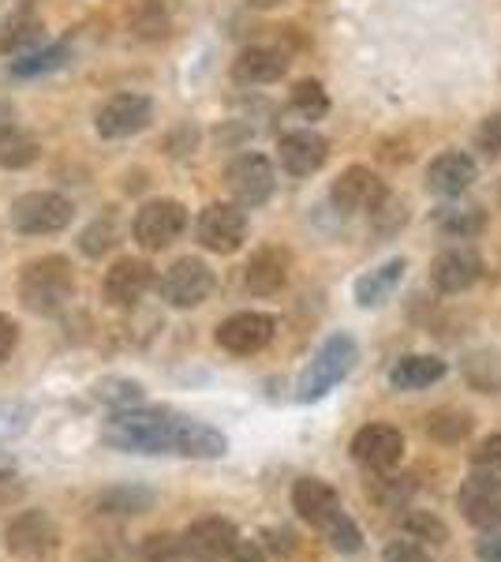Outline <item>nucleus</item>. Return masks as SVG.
Here are the masks:
<instances>
[{
  "label": "nucleus",
  "instance_id": "4be33fe9",
  "mask_svg": "<svg viewBox=\"0 0 501 562\" xmlns=\"http://www.w3.org/2000/svg\"><path fill=\"white\" fill-rule=\"evenodd\" d=\"M288 71V57L273 45H248L240 57L232 60V79L243 87H266L277 83Z\"/></svg>",
  "mask_w": 501,
  "mask_h": 562
},
{
  "label": "nucleus",
  "instance_id": "58836bf2",
  "mask_svg": "<svg viewBox=\"0 0 501 562\" xmlns=\"http://www.w3.org/2000/svg\"><path fill=\"white\" fill-rule=\"evenodd\" d=\"M471 465L482 469V473H501V431L482 435L471 450Z\"/></svg>",
  "mask_w": 501,
  "mask_h": 562
},
{
  "label": "nucleus",
  "instance_id": "bb28decb",
  "mask_svg": "<svg viewBox=\"0 0 501 562\" xmlns=\"http://www.w3.org/2000/svg\"><path fill=\"white\" fill-rule=\"evenodd\" d=\"M38 139L34 135H26L20 128H0V169H26V166H34L38 161Z\"/></svg>",
  "mask_w": 501,
  "mask_h": 562
},
{
  "label": "nucleus",
  "instance_id": "9d476101",
  "mask_svg": "<svg viewBox=\"0 0 501 562\" xmlns=\"http://www.w3.org/2000/svg\"><path fill=\"white\" fill-rule=\"evenodd\" d=\"M225 188L236 199V206H262L277 188V173L266 154H240L225 169Z\"/></svg>",
  "mask_w": 501,
  "mask_h": 562
},
{
  "label": "nucleus",
  "instance_id": "c03bdc74",
  "mask_svg": "<svg viewBox=\"0 0 501 562\" xmlns=\"http://www.w3.org/2000/svg\"><path fill=\"white\" fill-rule=\"evenodd\" d=\"M476 559L479 562H501V525H494V529H482V537L476 540Z\"/></svg>",
  "mask_w": 501,
  "mask_h": 562
},
{
  "label": "nucleus",
  "instance_id": "473e14b6",
  "mask_svg": "<svg viewBox=\"0 0 501 562\" xmlns=\"http://www.w3.org/2000/svg\"><path fill=\"white\" fill-rule=\"evenodd\" d=\"M132 31L143 42H161L169 34V12L161 0H139L132 12Z\"/></svg>",
  "mask_w": 501,
  "mask_h": 562
},
{
  "label": "nucleus",
  "instance_id": "37998d69",
  "mask_svg": "<svg viewBox=\"0 0 501 562\" xmlns=\"http://www.w3.org/2000/svg\"><path fill=\"white\" fill-rule=\"evenodd\" d=\"M15 349H20V323L0 312V368L15 357Z\"/></svg>",
  "mask_w": 501,
  "mask_h": 562
},
{
  "label": "nucleus",
  "instance_id": "a18cd8bd",
  "mask_svg": "<svg viewBox=\"0 0 501 562\" xmlns=\"http://www.w3.org/2000/svg\"><path fill=\"white\" fill-rule=\"evenodd\" d=\"M225 562H270V559H266V551H262L254 540H240L232 548V555L225 559Z\"/></svg>",
  "mask_w": 501,
  "mask_h": 562
},
{
  "label": "nucleus",
  "instance_id": "393cba45",
  "mask_svg": "<svg viewBox=\"0 0 501 562\" xmlns=\"http://www.w3.org/2000/svg\"><path fill=\"white\" fill-rule=\"evenodd\" d=\"M434 222H439V229L445 237L453 240H471L482 233V225H487V214H482V206L476 203H449L442 206L439 214H434Z\"/></svg>",
  "mask_w": 501,
  "mask_h": 562
},
{
  "label": "nucleus",
  "instance_id": "20e7f679",
  "mask_svg": "<svg viewBox=\"0 0 501 562\" xmlns=\"http://www.w3.org/2000/svg\"><path fill=\"white\" fill-rule=\"evenodd\" d=\"M4 548L15 562H49L60 551V525L49 510H20L4 529Z\"/></svg>",
  "mask_w": 501,
  "mask_h": 562
},
{
  "label": "nucleus",
  "instance_id": "b1692460",
  "mask_svg": "<svg viewBox=\"0 0 501 562\" xmlns=\"http://www.w3.org/2000/svg\"><path fill=\"white\" fill-rule=\"evenodd\" d=\"M405 270H408L405 259H386L382 267L367 270V274L355 281V304H360V307H382L400 289Z\"/></svg>",
  "mask_w": 501,
  "mask_h": 562
},
{
  "label": "nucleus",
  "instance_id": "412c9836",
  "mask_svg": "<svg viewBox=\"0 0 501 562\" xmlns=\"http://www.w3.org/2000/svg\"><path fill=\"white\" fill-rule=\"evenodd\" d=\"M482 274V259L471 248H449L431 262V281L439 293H468Z\"/></svg>",
  "mask_w": 501,
  "mask_h": 562
},
{
  "label": "nucleus",
  "instance_id": "a878e982",
  "mask_svg": "<svg viewBox=\"0 0 501 562\" xmlns=\"http://www.w3.org/2000/svg\"><path fill=\"white\" fill-rule=\"evenodd\" d=\"M476 428V420H471L468 409H457V405H445V409H434L426 416V435H431L434 442H442V447H457L464 442Z\"/></svg>",
  "mask_w": 501,
  "mask_h": 562
},
{
  "label": "nucleus",
  "instance_id": "f8f14e48",
  "mask_svg": "<svg viewBox=\"0 0 501 562\" xmlns=\"http://www.w3.org/2000/svg\"><path fill=\"white\" fill-rule=\"evenodd\" d=\"M277 334V319L270 312H236L225 323H217L214 341L232 357H254L273 341Z\"/></svg>",
  "mask_w": 501,
  "mask_h": 562
},
{
  "label": "nucleus",
  "instance_id": "c756f323",
  "mask_svg": "<svg viewBox=\"0 0 501 562\" xmlns=\"http://www.w3.org/2000/svg\"><path fill=\"white\" fill-rule=\"evenodd\" d=\"M153 506V492L139 484H121V487H109V492L98 495V510L102 514H143Z\"/></svg>",
  "mask_w": 501,
  "mask_h": 562
},
{
  "label": "nucleus",
  "instance_id": "f704fd0d",
  "mask_svg": "<svg viewBox=\"0 0 501 562\" xmlns=\"http://www.w3.org/2000/svg\"><path fill=\"white\" fill-rule=\"evenodd\" d=\"M116 240H121V233H116L113 217H94V222L79 233V251L90 259H102L116 248Z\"/></svg>",
  "mask_w": 501,
  "mask_h": 562
},
{
  "label": "nucleus",
  "instance_id": "4c0bfd02",
  "mask_svg": "<svg viewBox=\"0 0 501 562\" xmlns=\"http://www.w3.org/2000/svg\"><path fill=\"white\" fill-rule=\"evenodd\" d=\"M371 222H375V229L382 233V237H389V233H397L400 225L408 222V206L405 199H394V195H382L375 203V211H371Z\"/></svg>",
  "mask_w": 501,
  "mask_h": 562
},
{
  "label": "nucleus",
  "instance_id": "c85d7f7f",
  "mask_svg": "<svg viewBox=\"0 0 501 562\" xmlns=\"http://www.w3.org/2000/svg\"><path fill=\"white\" fill-rule=\"evenodd\" d=\"M464 379H468L471 390L479 394H498L501 390V357L490 349H479L464 360Z\"/></svg>",
  "mask_w": 501,
  "mask_h": 562
},
{
  "label": "nucleus",
  "instance_id": "09e8293b",
  "mask_svg": "<svg viewBox=\"0 0 501 562\" xmlns=\"http://www.w3.org/2000/svg\"><path fill=\"white\" fill-rule=\"evenodd\" d=\"M498 199H501V195H498Z\"/></svg>",
  "mask_w": 501,
  "mask_h": 562
},
{
  "label": "nucleus",
  "instance_id": "f03ea898",
  "mask_svg": "<svg viewBox=\"0 0 501 562\" xmlns=\"http://www.w3.org/2000/svg\"><path fill=\"white\" fill-rule=\"evenodd\" d=\"M15 293H20V304L26 312L53 319L76 296V270H71V262L64 256H38L20 270Z\"/></svg>",
  "mask_w": 501,
  "mask_h": 562
},
{
  "label": "nucleus",
  "instance_id": "a211bd4d",
  "mask_svg": "<svg viewBox=\"0 0 501 562\" xmlns=\"http://www.w3.org/2000/svg\"><path fill=\"white\" fill-rule=\"evenodd\" d=\"M326 158H330V143L311 128L285 132L277 139V161L288 177H311L326 166Z\"/></svg>",
  "mask_w": 501,
  "mask_h": 562
},
{
  "label": "nucleus",
  "instance_id": "f3484780",
  "mask_svg": "<svg viewBox=\"0 0 501 562\" xmlns=\"http://www.w3.org/2000/svg\"><path fill=\"white\" fill-rule=\"evenodd\" d=\"M153 285V267L147 259L124 256L105 270L102 293L109 307H135Z\"/></svg>",
  "mask_w": 501,
  "mask_h": 562
},
{
  "label": "nucleus",
  "instance_id": "6e6552de",
  "mask_svg": "<svg viewBox=\"0 0 501 562\" xmlns=\"http://www.w3.org/2000/svg\"><path fill=\"white\" fill-rule=\"evenodd\" d=\"M161 301L169 307H180V312H191V307L206 304L209 293H214V270L206 267L203 259L184 256L161 274Z\"/></svg>",
  "mask_w": 501,
  "mask_h": 562
},
{
  "label": "nucleus",
  "instance_id": "a19ab883",
  "mask_svg": "<svg viewBox=\"0 0 501 562\" xmlns=\"http://www.w3.org/2000/svg\"><path fill=\"white\" fill-rule=\"evenodd\" d=\"M476 147H479L482 158H490V161H494L498 154H501V109H498V113H490L487 121L479 124Z\"/></svg>",
  "mask_w": 501,
  "mask_h": 562
},
{
  "label": "nucleus",
  "instance_id": "7ed1b4c3",
  "mask_svg": "<svg viewBox=\"0 0 501 562\" xmlns=\"http://www.w3.org/2000/svg\"><path fill=\"white\" fill-rule=\"evenodd\" d=\"M355 360H360V346H355L352 334H330V338L318 346L311 364L304 368V375H299L296 397L299 402H318V397H326L341 379L352 375Z\"/></svg>",
  "mask_w": 501,
  "mask_h": 562
},
{
  "label": "nucleus",
  "instance_id": "49530a36",
  "mask_svg": "<svg viewBox=\"0 0 501 562\" xmlns=\"http://www.w3.org/2000/svg\"><path fill=\"white\" fill-rule=\"evenodd\" d=\"M8 121H12V105L0 102V128H8Z\"/></svg>",
  "mask_w": 501,
  "mask_h": 562
},
{
  "label": "nucleus",
  "instance_id": "9b49d317",
  "mask_svg": "<svg viewBox=\"0 0 501 562\" xmlns=\"http://www.w3.org/2000/svg\"><path fill=\"white\" fill-rule=\"evenodd\" d=\"M236 543H240L236 521L209 514V518H198L187 525L184 537H180V551H184V559L191 562H225L232 555Z\"/></svg>",
  "mask_w": 501,
  "mask_h": 562
},
{
  "label": "nucleus",
  "instance_id": "423d86ee",
  "mask_svg": "<svg viewBox=\"0 0 501 562\" xmlns=\"http://www.w3.org/2000/svg\"><path fill=\"white\" fill-rule=\"evenodd\" d=\"M187 229V211L177 199H150L139 206L132 222V237L143 251H166L172 248Z\"/></svg>",
  "mask_w": 501,
  "mask_h": 562
},
{
  "label": "nucleus",
  "instance_id": "4468645a",
  "mask_svg": "<svg viewBox=\"0 0 501 562\" xmlns=\"http://www.w3.org/2000/svg\"><path fill=\"white\" fill-rule=\"evenodd\" d=\"M150 121H153V102L147 94L127 90V94H113L98 109L94 128L102 139H132V135H139Z\"/></svg>",
  "mask_w": 501,
  "mask_h": 562
},
{
  "label": "nucleus",
  "instance_id": "de8ad7c7",
  "mask_svg": "<svg viewBox=\"0 0 501 562\" xmlns=\"http://www.w3.org/2000/svg\"><path fill=\"white\" fill-rule=\"evenodd\" d=\"M251 8H259V12H266V8H277L281 0H248Z\"/></svg>",
  "mask_w": 501,
  "mask_h": 562
},
{
  "label": "nucleus",
  "instance_id": "2f4dec72",
  "mask_svg": "<svg viewBox=\"0 0 501 562\" xmlns=\"http://www.w3.org/2000/svg\"><path fill=\"white\" fill-rule=\"evenodd\" d=\"M42 38V20L38 12H31V8H20L15 15H8L4 31H0V49L4 53H15V49H26L31 42Z\"/></svg>",
  "mask_w": 501,
  "mask_h": 562
},
{
  "label": "nucleus",
  "instance_id": "72a5a7b5",
  "mask_svg": "<svg viewBox=\"0 0 501 562\" xmlns=\"http://www.w3.org/2000/svg\"><path fill=\"white\" fill-rule=\"evenodd\" d=\"M400 525H405V532L419 543H431V548H442V543H449V525H445L439 514L431 510H408L405 518H400Z\"/></svg>",
  "mask_w": 501,
  "mask_h": 562
},
{
  "label": "nucleus",
  "instance_id": "f257e3e1",
  "mask_svg": "<svg viewBox=\"0 0 501 562\" xmlns=\"http://www.w3.org/2000/svg\"><path fill=\"white\" fill-rule=\"evenodd\" d=\"M102 442L124 454H150V458H191V461H217L229 454V439L214 424L195 416H180L169 409H124L113 413L102 428Z\"/></svg>",
  "mask_w": 501,
  "mask_h": 562
},
{
  "label": "nucleus",
  "instance_id": "2eb2a0df",
  "mask_svg": "<svg viewBox=\"0 0 501 562\" xmlns=\"http://www.w3.org/2000/svg\"><path fill=\"white\" fill-rule=\"evenodd\" d=\"M386 195V184L371 166H349L330 188V203L337 214L352 217V214H371L375 203Z\"/></svg>",
  "mask_w": 501,
  "mask_h": 562
},
{
  "label": "nucleus",
  "instance_id": "79ce46f5",
  "mask_svg": "<svg viewBox=\"0 0 501 562\" xmlns=\"http://www.w3.org/2000/svg\"><path fill=\"white\" fill-rule=\"evenodd\" d=\"M143 551H147V562H172L177 555H184V551H180V537H169V532L150 537Z\"/></svg>",
  "mask_w": 501,
  "mask_h": 562
},
{
  "label": "nucleus",
  "instance_id": "6ab92c4d",
  "mask_svg": "<svg viewBox=\"0 0 501 562\" xmlns=\"http://www.w3.org/2000/svg\"><path fill=\"white\" fill-rule=\"evenodd\" d=\"M288 274H293V256L285 248H259L243 267V289L251 296H277L281 289L288 285Z\"/></svg>",
  "mask_w": 501,
  "mask_h": 562
},
{
  "label": "nucleus",
  "instance_id": "39448f33",
  "mask_svg": "<svg viewBox=\"0 0 501 562\" xmlns=\"http://www.w3.org/2000/svg\"><path fill=\"white\" fill-rule=\"evenodd\" d=\"M76 217L68 195L60 192H26L12 203V229L23 237H53L64 233Z\"/></svg>",
  "mask_w": 501,
  "mask_h": 562
},
{
  "label": "nucleus",
  "instance_id": "c9c22d12",
  "mask_svg": "<svg viewBox=\"0 0 501 562\" xmlns=\"http://www.w3.org/2000/svg\"><path fill=\"white\" fill-rule=\"evenodd\" d=\"M293 109L304 121H322L330 113V94H326L318 79H299L293 87Z\"/></svg>",
  "mask_w": 501,
  "mask_h": 562
},
{
  "label": "nucleus",
  "instance_id": "aec40b11",
  "mask_svg": "<svg viewBox=\"0 0 501 562\" xmlns=\"http://www.w3.org/2000/svg\"><path fill=\"white\" fill-rule=\"evenodd\" d=\"M479 177V166L471 154L464 150H445L439 158L426 166V192L434 195H445V199H457L476 184Z\"/></svg>",
  "mask_w": 501,
  "mask_h": 562
},
{
  "label": "nucleus",
  "instance_id": "ea45409f",
  "mask_svg": "<svg viewBox=\"0 0 501 562\" xmlns=\"http://www.w3.org/2000/svg\"><path fill=\"white\" fill-rule=\"evenodd\" d=\"M382 559L386 562H434V555L426 551V543H419V540H389L386 543V551H382Z\"/></svg>",
  "mask_w": 501,
  "mask_h": 562
},
{
  "label": "nucleus",
  "instance_id": "7c9ffc66",
  "mask_svg": "<svg viewBox=\"0 0 501 562\" xmlns=\"http://www.w3.org/2000/svg\"><path fill=\"white\" fill-rule=\"evenodd\" d=\"M367 495L375 498L382 510H408V498L415 495V484H412V476H389V473H378V476L367 484Z\"/></svg>",
  "mask_w": 501,
  "mask_h": 562
},
{
  "label": "nucleus",
  "instance_id": "e433bc0d",
  "mask_svg": "<svg viewBox=\"0 0 501 562\" xmlns=\"http://www.w3.org/2000/svg\"><path fill=\"white\" fill-rule=\"evenodd\" d=\"M64 60H68V49H64V45H49V49L26 53L23 60H15L12 71L20 79H26V76H42V71H57L64 68Z\"/></svg>",
  "mask_w": 501,
  "mask_h": 562
},
{
  "label": "nucleus",
  "instance_id": "1a4fd4ad",
  "mask_svg": "<svg viewBox=\"0 0 501 562\" xmlns=\"http://www.w3.org/2000/svg\"><path fill=\"white\" fill-rule=\"evenodd\" d=\"M195 237L214 256H232L248 240V214L236 203H209L195 222Z\"/></svg>",
  "mask_w": 501,
  "mask_h": 562
},
{
  "label": "nucleus",
  "instance_id": "ddd939ff",
  "mask_svg": "<svg viewBox=\"0 0 501 562\" xmlns=\"http://www.w3.org/2000/svg\"><path fill=\"white\" fill-rule=\"evenodd\" d=\"M293 510L299 514V521H307L318 532H330L337 521L344 518V503L337 495L333 484H326L322 476H299L293 484Z\"/></svg>",
  "mask_w": 501,
  "mask_h": 562
},
{
  "label": "nucleus",
  "instance_id": "0eeeda50",
  "mask_svg": "<svg viewBox=\"0 0 501 562\" xmlns=\"http://www.w3.org/2000/svg\"><path fill=\"white\" fill-rule=\"evenodd\" d=\"M405 450L408 439L400 428H394V424H367V428L352 435L349 454L367 473H394L400 461H405Z\"/></svg>",
  "mask_w": 501,
  "mask_h": 562
},
{
  "label": "nucleus",
  "instance_id": "cd10ccee",
  "mask_svg": "<svg viewBox=\"0 0 501 562\" xmlns=\"http://www.w3.org/2000/svg\"><path fill=\"white\" fill-rule=\"evenodd\" d=\"M94 397L102 405H109L113 413H124V409H139V405H147V390L143 383H135V379H102V383L94 386Z\"/></svg>",
  "mask_w": 501,
  "mask_h": 562
},
{
  "label": "nucleus",
  "instance_id": "dca6fc26",
  "mask_svg": "<svg viewBox=\"0 0 501 562\" xmlns=\"http://www.w3.org/2000/svg\"><path fill=\"white\" fill-rule=\"evenodd\" d=\"M457 506L464 521L476 529H494L501 525V473H482L476 469L457 492Z\"/></svg>",
  "mask_w": 501,
  "mask_h": 562
},
{
  "label": "nucleus",
  "instance_id": "5701e85b",
  "mask_svg": "<svg viewBox=\"0 0 501 562\" xmlns=\"http://www.w3.org/2000/svg\"><path fill=\"white\" fill-rule=\"evenodd\" d=\"M445 364L442 357H434V352H408V357H400L394 368H389V386L394 390H405V394H415V390H426L434 383H442Z\"/></svg>",
  "mask_w": 501,
  "mask_h": 562
}]
</instances>
